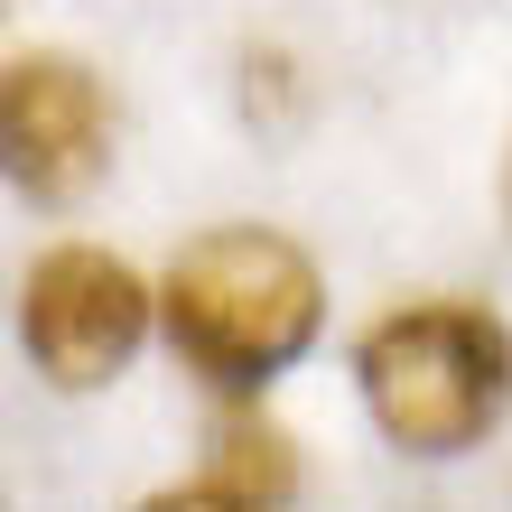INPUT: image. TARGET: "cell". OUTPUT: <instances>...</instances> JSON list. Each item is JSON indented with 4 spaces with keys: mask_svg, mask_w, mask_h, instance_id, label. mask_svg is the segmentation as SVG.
<instances>
[{
    "mask_svg": "<svg viewBox=\"0 0 512 512\" xmlns=\"http://www.w3.org/2000/svg\"><path fill=\"white\" fill-rule=\"evenodd\" d=\"M168 345L215 382V391H261L270 373H289L326 326V280L317 261L270 224H224L196 233L177 252L168 289H159Z\"/></svg>",
    "mask_w": 512,
    "mask_h": 512,
    "instance_id": "6da1fadb",
    "label": "cell"
},
{
    "mask_svg": "<svg viewBox=\"0 0 512 512\" xmlns=\"http://www.w3.org/2000/svg\"><path fill=\"white\" fill-rule=\"evenodd\" d=\"M364 410L410 457H466L512 410V326L475 298H419L391 308L354 354Z\"/></svg>",
    "mask_w": 512,
    "mask_h": 512,
    "instance_id": "7a4b0ae2",
    "label": "cell"
},
{
    "mask_svg": "<svg viewBox=\"0 0 512 512\" xmlns=\"http://www.w3.org/2000/svg\"><path fill=\"white\" fill-rule=\"evenodd\" d=\"M149 336V289L122 252L103 243H56L19 280V345L56 391H103L131 373Z\"/></svg>",
    "mask_w": 512,
    "mask_h": 512,
    "instance_id": "3957f363",
    "label": "cell"
},
{
    "mask_svg": "<svg viewBox=\"0 0 512 512\" xmlns=\"http://www.w3.org/2000/svg\"><path fill=\"white\" fill-rule=\"evenodd\" d=\"M103 159H112V103L94 66L56 47L10 56L0 66V177L28 205H75L103 177Z\"/></svg>",
    "mask_w": 512,
    "mask_h": 512,
    "instance_id": "277c9868",
    "label": "cell"
},
{
    "mask_svg": "<svg viewBox=\"0 0 512 512\" xmlns=\"http://www.w3.org/2000/svg\"><path fill=\"white\" fill-rule=\"evenodd\" d=\"M205 485L233 494L243 512H289L298 494V447L280 419H261V410H224L215 419V447H205Z\"/></svg>",
    "mask_w": 512,
    "mask_h": 512,
    "instance_id": "5b68a950",
    "label": "cell"
},
{
    "mask_svg": "<svg viewBox=\"0 0 512 512\" xmlns=\"http://www.w3.org/2000/svg\"><path fill=\"white\" fill-rule=\"evenodd\" d=\"M140 512H243L233 494H215V485H177V494H149Z\"/></svg>",
    "mask_w": 512,
    "mask_h": 512,
    "instance_id": "8992f818",
    "label": "cell"
}]
</instances>
